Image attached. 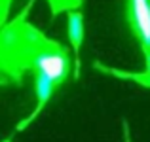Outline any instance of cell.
<instances>
[{
    "instance_id": "5b68a950",
    "label": "cell",
    "mask_w": 150,
    "mask_h": 142,
    "mask_svg": "<svg viewBox=\"0 0 150 142\" xmlns=\"http://www.w3.org/2000/svg\"><path fill=\"white\" fill-rule=\"evenodd\" d=\"M146 57V68L143 72H127V70H118V68H112V66H105L103 63L95 61V68L101 70L105 74H110L114 78H120V80H131V82H137L139 85L143 87H150V53L144 55Z\"/></svg>"
},
{
    "instance_id": "6da1fadb",
    "label": "cell",
    "mask_w": 150,
    "mask_h": 142,
    "mask_svg": "<svg viewBox=\"0 0 150 142\" xmlns=\"http://www.w3.org/2000/svg\"><path fill=\"white\" fill-rule=\"evenodd\" d=\"M34 0H29L21 13L11 23L2 27L0 36V70L4 82L11 80L15 84L23 80L27 72H34L36 65L44 55L61 49L63 44L51 40L44 32L27 21V13L33 8Z\"/></svg>"
},
{
    "instance_id": "52a82bcc",
    "label": "cell",
    "mask_w": 150,
    "mask_h": 142,
    "mask_svg": "<svg viewBox=\"0 0 150 142\" xmlns=\"http://www.w3.org/2000/svg\"><path fill=\"white\" fill-rule=\"evenodd\" d=\"M10 6H11V0H0V17H2V27L8 23V13H10Z\"/></svg>"
},
{
    "instance_id": "8992f818",
    "label": "cell",
    "mask_w": 150,
    "mask_h": 142,
    "mask_svg": "<svg viewBox=\"0 0 150 142\" xmlns=\"http://www.w3.org/2000/svg\"><path fill=\"white\" fill-rule=\"evenodd\" d=\"M51 10V15H57L61 13V11H78L80 10V6L84 4V0H46Z\"/></svg>"
},
{
    "instance_id": "7a4b0ae2",
    "label": "cell",
    "mask_w": 150,
    "mask_h": 142,
    "mask_svg": "<svg viewBox=\"0 0 150 142\" xmlns=\"http://www.w3.org/2000/svg\"><path fill=\"white\" fill-rule=\"evenodd\" d=\"M125 17L143 53H150V0H127Z\"/></svg>"
},
{
    "instance_id": "277c9868",
    "label": "cell",
    "mask_w": 150,
    "mask_h": 142,
    "mask_svg": "<svg viewBox=\"0 0 150 142\" xmlns=\"http://www.w3.org/2000/svg\"><path fill=\"white\" fill-rule=\"evenodd\" d=\"M69 25V40L74 51V80L80 78V47L84 42V15L80 11H70L67 15Z\"/></svg>"
},
{
    "instance_id": "3957f363",
    "label": "cell",
    "mask_w": 150,
    "mask_h": 142,
    "mask_svg": "<svg viewBox=\"0 0 150 142\" xmlns=\"http://www.w3.org/2000/svg\"><path fill=\"white\" fill-rule=\"evenodd\" d=\"M55 87L57 85L51 84V82L44 80V78H34V93H36V106H34V110L29 114V116L25 117V120H21L17 123V127H15V131H23V129H27L30 123H33L34 120H36L38 116H40V112L46 108V104L50 102L51 95H53Z\"/></svg>"
},
{
    "instance_id": "9c48e42d",
    "label": "cell",
    "mask_w": 150,
    "mask_h": 142,
    "mask_svg": "<svg viewBox=\"0 0 150 142\" xmlns=\"http://www.w3.org/2000/svg\"><path fill=\"white\" fill-rule=\"evenodd\" d=\"M2 142H11V140H10V138H6V140H2Z\"/></svg>"
},
{
    "instance_id": "ba28073f",
    "label": "cell",
    "mask_w": 150,
    "mask_h": 142,
    "mask_svg": "<svg viewBox=\"0 0 150 142\" xmlns=\"http://www.w3.org/2000/svg\"><path fill=\"white\" fill-rule=\"evenodd\" d=\"M124 138H125V142H131V135H129V125H127V121H124Z\"/></svg>"
}]
</instances>
